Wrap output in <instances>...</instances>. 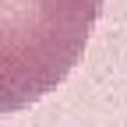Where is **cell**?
Returning a JSON list of instances; mask_svg holds the SVG:
<instances>
[{"label":"cell","instance_id":"1","mask_svg":"<svg viewBox=\"0 0 127 127\" xmlns=\"http://www.w3.org/2000/svg\"><path fill=\"white\" fill-rule=\"evenodd\" d=\"M102 0H0V113L50 95L81 60Z\"/></svg>","mask_w":127,"mask_h":127}]
</instances>
